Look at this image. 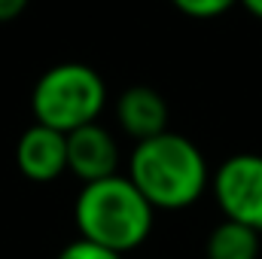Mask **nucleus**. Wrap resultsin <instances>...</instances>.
Listing matches in <instances>:
<instances>
[{
    "instance_id": "obj_1",
    "label": "nucleus",
    "mask_w": 262,
    "mask_h": 259,
    "mask_svg": "<svg viewBox=\"0 0 262 259\" xmlns=\"http://www.w3.org/2000/svg\"><path fill=\"white\" fill-rule=\"evenodd\" d=\"M125 177L156 210H186L210 186L204 153L171 128L134 143Z\"/></svg>"
},
{
    "instance_id": "obj_2",
    "label": "nucleus",
    "mask_w": 262,
    "mask_h": 259,
    "mask_svg": "<svg viewBox=\"0 0 262 259\" xmlns=\"http://www.w3.org/2000/svg\"><path fill=\"white\" fill-rule=\"evenodd\" d=\"M73 220L79 238L125 256L149 238L156 207L137 192V186L125 174H113L104 180L82 183L73 201Z\"/></svg>"
},
{
    "instance_id": "obj_3",
    "label": "nucleus",
    "mask_w": 262,
    "mask_h": 259,
    "mask_svg": "<svg viewBox=\"0 0 262 259\" xmlns=\"http://www.w3.org/2000/svg\"><path fill=\"white\" fill-rule=\"evenodd\" d=\"M107 104V85L101 73L79 61L49 67L31 95V110L40 125L55 131H73L79 125L98 122L101 110Z\"/></svg>"
},
{
    "instance_id": "obj_4",
    "label": "nucleus",
    "mask_w": 262,
    "mask_h": 259,
    "mask_svg": "<svg viewBox=\"0 0 262 259\" xmlns=\"http://www.w3.org/2000/svg\"><path fill=\"white\" fill-rule=\"evenodd\" d=\"M213 198L226 220L262 232V156L235 153L210 177Z\"/></svg>"
},
{
    "instance_id": "obj_5",
    "label": "nucleus",
    "mask_w": 262,
    "mask_h": 259,
    "mask_svg": "<svg viewBox=\"0 0 262 259\" xmlns=\"http://www.w3.org/2000/svg\"><path fill=\"white\" fill-rule=\"evenodd\" d=\"M119 143L104 125L89 122L67 131V171L76 174L82 183L119 174Z\"/></svg>"
},
{
    "instance_id": "obj_6",
    "label": "nucleus",
    "mask_w": 262,
    "mask_h": 259,
    "mask_svg": "<svg viewBox=\"0 0 262 259\" xmlns=\"http://www.w3.org/2000/svg\"><path fill=\"white\" fill-rule=\"evenodd\" d=\"M15 165L34 183H52L67 171V134L34 122L15 143Z\"/></svg>"
},
{
    "instance_id": "obj_7",
    "label": "nucleus",
    "mask_w": 262,
    "mask_h": 259,
    "mask_svg": "<svg viewBox=\"0 0 262 259\" xmlns=\"http://www.w3.org/2000/svg\"><path fill=\"white\" fill-rule=\"evenodd\" d=\"M116 119L131 140H146L168 131V104L149 85H131L116 101Z\"/></svg>"
},
{
    "instance_id": "obj_8",
    "label": "nucleus",
    "mask_w": 262,
    "mask_h": 259,
    "mask_svg": "<svg viewBox=\"0 0 262 259\" xmlns=\"http://www.w3.org/2000/svg\"><path fill=\"white\" fill-rule=\"evenodd\" d=\"M204 256L207 259H259V232L244 226V223H235V220H226L216 223L207 235V244H204Z\"/></svg>"
},
{
    "instance_id": "obj_9",
    "label": "nucleus",
    "mask_w": 262,
    "mask_h": 259,
    "mask_svg": "<svg viewBox=\"0 0 262 259\" xmlns=\"http://www.w3.org/2000/svg\"><path fill=\"white\" fill-rule=\"evenodd\" d=\"M171 3L189 18H216L223 12H229L238 0H171Z\"/></svg>"
},
{
    "instance_id": "obj_10",
    "label": "nucleus",
    "mask_w": 262,
    "mask_h": 259,
    "mask_svg": "<svg viewBox=\"0 0 262 259\" xmlns=\"http://www.w3.org/2000/svg\"><path fill=\"white\" fill-rule=\"evenodd\" d=\"M58 259H125V256L116 253V250H110V247H101L95 241L76 238V241H70L64 250L58 253Z\"/></svg>"
},
{
    "instance_id": "obj_11",
    "label": "nucleus",
    "mask_w": 262,
    "mask_h": 259,
    "mask_svg": "<svg viewBox=\"0 0 262 259\" xmlns=\"http://www.w3.org/2000/svg\"><path fill=\"white\" fill-rule=\"evenodd\" d=\"M28 6V0H0V21H9L15 15H21Z\"/></svg>"
},
{
    "instance_id": "obj_12",
    "label": "nucleus",
    "mask_w": 262,
    "mask_h": 259,
    "mask_svg": "<svg viewBox=\"0 0 262 259\" xmlns=\"http://www.w3.org/2000/svg\"><path fill=\"white\" fill-rule=\"evenodd\" d=\"M250 15H256V18H262V0H238Z\"/></svg>"
}]
</instances>
